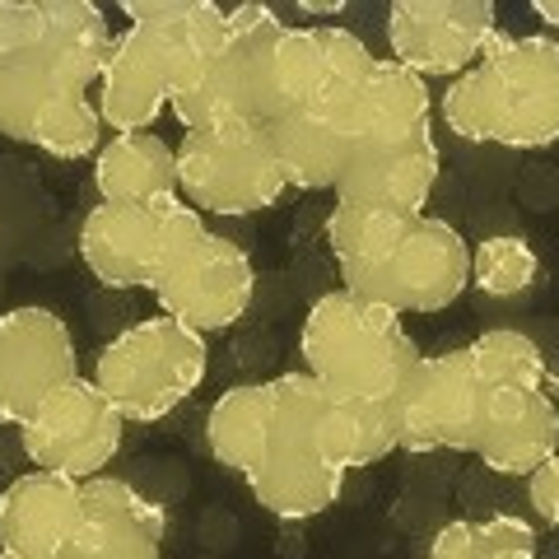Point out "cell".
Listing matches in <instances>:
<instances>
[{
    "label": "cell",
    "instance_id": "1",
    "mask_svg": "<svg viewBox=\"0 0 559 559\" xmlns=\"http://www.w3.org/2000/svg\"><path fill=\"white\" fill-rule=\"evenodd\" d=\"M299 355L304 373L318 378L326 396L392 401L401 378L415 369L425 349L415 345L406 322L392 308L359 299L341 285L312 299L299 331Z\"/></svg>",
    "mask_w": 559,
    "mask_h": 559
},
{
    "label": "cell",
    "instance_id": "2",
    "mask_svg": "<svg viewBox=\"0 0 559 559\" xmlns=\"http://www.w3.org/2000/svg\"><path fill=\"white\" fill-rule=\"evenodd\" d=\"M480 145L550 150L559 145V38L495 33L466 70Z\"/></svg>",
    "mask_w": 559,
    "mask_h": 559
},
{
    "label": "cell",
    "instance_id": "3",
    "mask_svg": "<svg viewBox=\"0 0 559 559\" xmlns=\"http://www.w3.org/2000/svg\"><path fill=\"white\" fill-rule=\"evenodd\" d=\"M205 373H210V336L154 312V318L121 326L98 349L90 378L127 425H159V419L182 411L197 396Z\"/></svg>",
    "mask_w": 559,
    "mask_h": 559
},
{
    "label": "cell",
    "instance_id": "4",
    "mask_svg": "<svg viewBox=\"0 0 559 559\" xmlns=\"http://www.w3.org/2000/svg\"><path fill=\"white\" fill-rule=\"evenodd\" d=\"M266 382H271V429L257 466L248 471V489L271 518L308 522L326 513L345 489V476L336 466H326L318 439H312V411L322 401V388L304 369L275 373Z\"/></svg>",
    "mask_w": 559,
    "mask_h": 559
},
{
    "label": "cell",
    "instance_id": "5",
    "mask_svg": "<svg viewBox=\"0 0 559 559\" xmlns=\"http://www.w3.org/2000/svg\"><path fill=\"white\" fill-rule=\"evenodd\" d=\"M289 20L271 5H238L224 10V47L191 84L168 98V117L182 131L205 127H266L280 117L275 84H271V43Z\"/></svg>",
    "mask_w": 559,
    "mask_h": 559
},
{
    "label": "cell",
    "instance_id": "6",
    "mask_svg": "<svg viewBox=\"0 0 559 559\" xmlns=\"http://www.w3.org/2000/svg\"><path fill=\"white\" fill-rule=\"evenodd\" d=\"M201 234L205 215L182 197L98 201L80 224V261L103 289H154L159 271Z\"/></svg>",
    "mask_w": 559,
    "mask_h": 559
},
{
    "label": "cell",
    "instance_id": "7",
    "mask_svg": "<svg viewBox=\"0 0 559 559\" xmlns=\"http://www.w3.org/2000/svg\"><path fill=\"white\" fill-rule=\"evenodd\" d=\"M341 285L359 299H373L392 308L396 318L406 312H443L471 289V248L466 238L439 215H415L369 266L345 275Z\"/></svg>",
    "mask_w": 559,
    "mask_h": 559
},
{
    "label": "cell",
    "instance_id": "8",
    "mask_svg": "<svg viewBox=\"0 0 559 559\" xmlns=\"http://www.w3.org/2000/svg\"><path fill=\"white\" fill-rule=\"evenodd\" d=\"M289 191L266 127H205L178 140V197L201 215H257Z\"/></svg>",
    "mask_w": 559,
    "mask_h": 559
},
{
    "label": "cell",
    "instance_id": "9",
    "mask_svg": "<svg viewBox=\"0 0 559 559\" xmlns=\"http://www.w3.org/2000/svg\"><path fill=\"white\" fill-rule=\"evenodd\" d=\"M489 396L495 392L476 373L466 345L419 355L415 369L392 392L401 452H476Z\"/></svg>",
    "mask_w": 559,
    "mask_h": 559
},
{
    "label": "cell",
    "instance_id": "10",
    "mask_svg": "<svg viewBox=\"0 0 559 559\" xmlns=\"http://www.w3.org/2000/svg\"><path fill=\"white\" fill-rule=\"evenodd\" d=\"M127 419L98 392L90 373L61 382L38 411L20 425V448L38 471H57L70 480H94L121 452Z\"/></svg>",
    "mask_w": 559,
    "mask_h": 559
},
{
    "label": "cell",
    "instance_id": "11",
    "mask_svg": "<svg viewBox=\"0 0 559 559\" xmlns=\"http://www.w3.org/2000/svg\"><path fill=\"white\" fill-rule=\"evenodd\" d=\"M150 294L164 318L201 331V336H215V331L238 326L242 312L252 308L257 266L234 238L205 229L159 271Z\"/></svg>",
    "mask_w": 559,
    "mask_h": 559
},
{
    "label": "cell",
    "instance_id": "12",
    "mask_svg": "<svg viewBox=\"0 0 559 559\" xmlns=\"http://www.w3.org/2000/svg\"><path fill=\"white\" fill-rule=\"evenodd\" d=\"M373 66L369 43L341 24H285L271 43V84L280 112L326 117L336 98Z\"/></svg>",
    "mask_w": 559,
    "mask_h": 559
},
{
    "label": "cell",
    "instance_id": "13",
    "mask_svg": "<svg viewBox=\"0 0 559 559\" xmlns=\"http://www.w3.org/2000/svg\"><path fill=\"white\" fill-rule=\"evenodd\" d=\"M70 378H80V349L61 312L43 304L0 312V425L20 429Z\"/></svg>",
    "mask_w": 559,
    "mask_h": 559
},
{
    "label": "cell",
    "instance_id": "14",
    "mask_svg": "<svg viewBox=\"0 0 559 559\" xmlns=\"http://www.w3.org/2000/svg\"><path fill=\"white\" fill-rule=\"evenodd\" d=\"M495 33L499 14L489 0H396L388 10L392 61L415 70L419 80L466 75Z\"/></svg>",
    "mask_w": 559,
    "mask_h": 559
},
{
    "label": "cell",
    "instance_id": "15",
    "mask_svg": "<svg viewBox=\"0 0 559 559\" xmlns=\"http://www.w3.org/2000/svg\"><path fill=\"white\" fill-rule=\"evenodd\" d=\"M98 70L103 57L84 47H66V43H38L20 51L14 61L0 66V135L28 145L33 127L66 108V103L94 98L98 90Z\"/></svg>",
    "mask_w": 559,
    "mask_h": 559
},
{
    "label": "cell",
    "instance_id": "16",
    "mask_svg": "<svg viewBox=\"0 0 559 559\" xmlns=\"http://www.w3.org/2000/svg\"><path fill=\"white\" fill-rule=\"evenodd\" d=\"M443 173V150L433 131L406 140L349 145V159L336 182V205H373L396 215H429V197Z\"/></svg>",
    "mask_w": 559,
    "mask_h": 559
},
{
    "label": "cell",
    "instance_id": "17",
    "mask_svg": "<svg viewBox=\"0 0 559 559\" xmlns=\"http://www.w3.org/2000/svg\"><path fill=\"white\" fill-rule=\"evenodd\" d=\"M433 94L429 80H419L392 57H373V66L359 75V84L336 98L326 121L349 145H373V140H406L433 131Z\"/></svg>",
    "mask_w": 559,
    "mask_h": 559
},
{
    "label": "cell",
    "instance_id": "18",
    "mask_svg": "<svg viewBox=\"0 0 559 559\" xmlns=\"http://www.w3.org/2000/svg\"><path fill=\"white\" fill-rule=\"evenodd\" d=\"M84 527V480L24 471L0 489V550L28 559H66Z\"/></svg>",
    "mask_w": 559,
    "mask_h": 559
},
{
    "label": "cell",
    "instance_id": "19",
    "mask_svg": "<svg viewBox=\"0 0 559 559\" xmlns=\"http://www.w3.org/2000/svg\"><path fill=\"white\" fill-rule=\"evenodd\" d=\"M168 513L121 476L84 480V527L66 559H164Z\"/></svg>",
    "mask_w": 559,
    "mask_h": 559
},
{
    "label": "cell",
    "instance_id": "20",
    "mask_svg": "<svg viewBox=\"0 0 559 559\" xmlns=\"http://www.w3.org/2000/svg\"><path fill=\"white\" fill-rule=\"evenodd\" d=\"M559 452V406L546 388H499L489 396L476 457L495 476L527 480Z\"/></svg>",
    "mask_w": 559,
    "mask_h": 559
},
{
    "label": "cell",
    "instance_id": "21",
    "mask_svg": "<svg viewBox=\"0 0 559 559\" xmlns=\"http://www.w3.org/2000/svg\"><path fill=\"white\" fill-rule=\"evenodd\" d=\"M121 14L150 38L168 75V98L197 80L224 47V10L210 0H121Z\"/></svg>",
    "mask_w": 559,
    "mask_h": 559
},
{
    "label": "cell",
    "instance_id": "22",
    "mask_svg": "<svg viewBox=\"0 0 559 559\" xmlns=\"http://www.w3.org/2000/svg\"><path fill=\"white\" fill-rule=\"evenodd\" d=\"M94 108L103 117V131H112V135L154 131V121L168 112V75L140 28L127 24L112 38L103 70H98Z\"/></svg>",
    "mask_w": 559,
    "mask_h": 559
},
{
    "label": "cell",
    "instance_id": "23",
    "mask_svg": "<svg viewBox=\"0 0 559 559\" xmlns=\"http://www.w3.org/2000/svg\"><path fill=\"white\" fill-rule=\"evenodd\" d=\"M312 439L326 466H336L341 476L364 466L388 462L396 443V419H392V401H364V396H326L312 411Z\"/></svg>",
    "mask_w": 559,
    "mask_h": 559
},
{
    "label": "cell",
    "instance_id": "24",
    "mask_svg": "<svg viewBox=\"0 0 559 559\" xmlns=\"http://www.w3.org/2000/svg\"><path fill=\"white\" fill-rule=\"evenodd\" d=\"M98 201H159L178 197V145L154 131L108 135L94 159Z\"/></svg>",
    "mask_w": 559,
    "mask_h": 559
},
{
    "label": "cell",
    "instance_id": "25",
    "mask_svg": "<svg viewBox=\"0 0 559 559\" xmlns=\"http://www.w3.org/2000/svg\"><path fill=\"white\" fill-rule=\"evenodd\" d=\"M275 164L289 191H336L349 159V140L318 112H280L266 121Z\"/></svg>",
    "mask_w": 559,
    "mask_h": 559
},
{
    "label": "cell",
    "instance_id": "26",
    "mask_svg": "<svg viewBox=\"0 0 559 559\" xmlns=\"http://www.w3.org/2000/svg\"><path fill=\"white\" fill-rule=\"evenodd\" d=\"M271 429V382H238V388L219 392L215 406L205 411V448L219 466L238 471L248 480V471L261 457Z\"/></svg>",
    "mask_w": 559,
    "mask_h": 559
},
{
    "label": "cell",
    "instance_id": "27",
    "mask_svg": "<svg viewBox=\"0 0 559 559\" xmlns=\"http://www.w3.org/2000/svg\"><path fill=\"white\" fill-rule=\"evenodd\" d=\"M476 373L489 382V392L499 388H546V349H540L527 331L518 326H489L466 345Z\"/></svg>",
    "mask_w": 559,
    "mask_h": 559
},
{
    "label": "cell",
    "instance_id": "28",
    "mask_svg": "<svg viewBox=\"0 0 559 559\" xmlns=\"http://www.w3.org/2000/svg\"><path fill=\"white\" fill-rule=\"evenodd\" d=\"M540 280V257L527 238L518 234H489L471 248V289L485 299H522Z\"/></svg>",
    "mask_w": 559,
    "mask_h": 559
},
{
    "label": "cell",
    "instance_id": "29",
    "mask_svg": "<svg viewBox=\"0 0 559 559\" xmlns=\"http://www.w3.org/2000/svg\"><path fill=\"white\" fill-rule=\"evenodd\" d=\"M28 145L47 154L57 164H80V159H98L103 150V117L94 108V98H80V103H66V108L47 112L38 127H33Z\"/></svg>",
    "mask_w": 559,
    "mask_h": 559
},
{
    "label": "cell",
    "instance_id": "30",
    "mask_svg": "<svg viewBox=\"0 0 559 559\" xmlns=\"http://www.w3.org/2000/svg\"><path fill=\"white\" fill-rule=\"evenodd\" d=\"M43 5V38L47 43H66V47H84L108 57V47L117 33L108 28V14L90 0H38Z\"/></svg>",
    "mask_w": 559,
    "mask_h": 559
},
{
    "label": "cell",
    "instance_id": "31",
    "mask_svg": "<svg viewBox=\"0 0 559 559\" xmlns=\"http://www.w3.org/2000/svg\"><path fill=\"white\" fill-rule=\"evenodd\" d=\"M480 536H485V555L489 559H540L536 522L518 518V513H489V518H480Z\"/></svg>",
    "mask_w": 559,
    "mask_h": 559
},
{
    "label": "cell",
    "instance_id": "32",
    "mask_svg": "<svg viewBox=\"0 0 559 559\" xmlns=\"http://www.w3.org/2000/svg\"><path fill=\"white\" fill-rule=\"evenodd\" d=\"M43 43V5L38 0H0V66Z\"/></svg>",
    "mask_w": 559,
    "mask_h": 559
},
{
    "label": "cell",
    "instance_id": "33",
    "mask_svg": "<svg viewBox=\"0 0 559 559\" xmlns=\"http://www.w3.org/2000/svg\"><path fill=\"white\" fill-rule=\"evenodd\" d=\"M425 559H489V555H485L480 522H471V518H452V522H443V527L433 532Z\"/></svg>",
    "mask_w": 559,
    "mask_h": 559
},
{
    "label": "cell",
    "instance_id": "34",
    "mask_svg": "<svg viewBox=\"0 0 559 559\" xmlns=\"http://www.w3.org/2000/svg\"><path fill=\"white\" fill-rule=\"evenodd\" d=\"M527 503L540 527H559V452L527 476Z\"/></svg>",
    "mask_w": 559,
    "mask_h": 559
},
{
    "label": "cell",
    "instance_id": "35",
    "mask_svg": "<svg viewBox=\"0 0 559 559\" xmlns=\"http://www.w3.org/2000/svg\"><path fill=\"white\" fill-rule=\"evenodd\" d=\"M536 20H540V28H550V38H559V0H536Z\"/></svg>",
    "mask_w": 559,
    "mask_h": 559
},
{
    "label": "cell",
    "instance_id": "36",
    "mask_svg": "<svg viewBox=\"0 0 559 559\" xmlns=\"http://www.w3.org/2000/svg\"><path fill=\"white\" fill-rule=\"evenodd\" d=\"M0 559H28V555H10V550H0Z\"/></svg>",
    "mask_w": 559,
    "mask_h": 559
}]
</instances>
